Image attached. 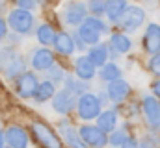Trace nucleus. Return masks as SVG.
I'll list each match as a JSON object with an SVG mask.
<instances>
[{
	"label": "nucleus",
	"instance_id": "nucleus-1",
	"mask_svg": "<svg viewBox=\"0 0 160 148\" xmlns=\"http://www.w3.org/2000/svg\"><path fill=\"white\" fill-rule=\"evenodd\" d=\"M104 32H108L106 30V24L99 17H88L78 28V35L84 39L86 44L99 43V37H101V34H104Z\"/></svg>",
	"mask_w": 160,
	"mask_h": 148
},
{
	"label": "nucleus",
	"instance_id": "nucleus-2",
	"mask_svg": "<svg viewBox=\"0 0 160 148\" xmlns=\"http://www.w3.org/2000/svg\"><path fill=\"white\" fill-rule=\"evenodd\" d=\"M32 133H34V141L41 148H63L60 137L43 122H34L32 124Z\"/></svg>",
	"mask_w": 160,
	"mask_h": 148
},
{
	"label": "nucleus",
	"instance_id": "nucleus-3",
	"mask_svg": "<svg viewBox=\"0 0 160 148\" xmlns=\"http://www.w3.org/2000/svg\"><path fill=\"white\" fill-rule=\"evenodd\" d=\"M77 109H78V117L82 120H91V118L101 115V100L95 95L86 93V95H82L78 98Z\"/></svg>",
	"mask_w": 160,
	"mask_h": 148
},
{
	"label": "nucleus",
	"instance_id": "nucleus-4",
	"mask_svg": "<svg viewBox=\"0 0 160 148\" xmlns=\"http://www.w3.org/2000/svg\"><path fill=\"white\" fill-rule=\"evenodd\" d=\"M9 26L17 34H28L34 28V15L30 13V9L17 7L9 13Z\"/></svg>",
	"mask_w": 160,
	"mask_h": 148
},
{
	"label": "nucleus",
	"instance_id": "nucleus-5",
	"mask_svg": "<svg viewBox=\"0 0 160 148\" xmlns=\"http://www.w3.org/2000/svg\"><path fill=\"white\" fill-rule=\"evenodd\" d=\"M80 135H82V139L86 141V145L91 148H102L108 145V137H106V132L104 130H101L99 126H89V124H86V126H82L78 130Z\"/></svg>",
	"mask_w": 160,
	"mask_h": 148
},
{
	"label": "nucleus",
	"instance_id": "nucleus-6",
	"mask_svg": "<svg viewBox=\"0 0 160 148\" xmlns=\"http://www.w3.org/2000/svg\"><path fill=\"white\" fill-rule=\"evenodd\" d=\"M143 19H145L143 9H140L138 6H130V7L125 9L123 17L119 19V26H121V30H125V32H136L142 26Z\"/></svg>",
	"mask_w": 160,
	"mask_h": 148
},
{
	"label": "nucleus",
	"instance_id": "nucleus-7",
	"mask_svg": "<svg viewBox=\"0 0 160 148\" xmlns=\"http://www.w3.org/2000/svg\"><path fill=\"white\" fill-rule=\"evenodd\" d=\"M88 7L82 4V2H67L65 6H63V11H62V15H63V21L67 22V24H71V26H80L88 17Z\"/></svg>",
	"mask_w": 160,
	"mask_h": 148
},
{
	"label": "nucleus",
	"instance_id": "nucleus-8",
	"mask_svg": "<svg viewBox=\"0 0 160 148\" xmlns=\"http://www.w3.org/2000/svg\"><path fill=\"white\" fill-rule=\"evenodd\" d=\"M38 87H39L38 78H36V74H32V72H22V76L17 80V95L22 96V98L34 96Z\"/></svg>",
	"mask_w": 160,
	"mask_h": 148
},
{
	"label": "nucleus",
	"instance_id": "nucleus-9",
	"mask_svg": "<svg viewBox=\"0 0 160 148\" xmlns=\"http://www.w3.org/2000/svg\"><path fill=\"white\" fill-rule=\"evenodd\" d=\"M77 104H78V100H77L75 95H73L71 91H67V89H63V91H60L58 95H54V100H52L54 109L58 111V113H62V115L73 111V108H75Z\"/></svg>",
	"mask_w": 160,
	"mask_h": 148
},
{
	"label": "nucleus",
	"instance_id": "nucleus-10",
	"mask_svg": "<svg viewBox=\"0 0 160 148\" xmlns=\"http://www.w3.org/2000/svg\"><path fill=\"white\" fill-rule=\"evenodd\" d=\"M6 143L11 148H26L28 146V135L21 126H9L6 130Z\"/></svg>",
	"mask_w": 160,
	"mask_h": 148
},
{
	"label": "nucleus",
	"instance_id": "nucleus-11",
	"mask_svg": "<svg viewBox=\"0 0 160 148\" xmlns=\"http://www.w3.org/2000/svg\"><path fill=\"white\" fill-rule=\"evenodd\" d=\"M143 48L149 54L160 52V26L158 24H149L145 34H143Z\"/></svg>",
	"mask_w": 160,
	"mask_h": 148
},
{
	"label": "nucleus",
	"instance_id": "nucleus-12",
	"mask_svg": "<svg viewBox=\"0 0 160 148\" xmlns=\"http://www.w3.org/2000/svg\"><path fill=\"white\" fill-rule=\"evenodd\" d=\"M143 113L147 117V122L153 128H160V102L155 100V96L143 98Z\"/></svg>",
	"mask_w": 160,
	"mask_h": 148
},
{
	"label": "nucleus",
	"instance_id": "nucleus-13",
	"mask_svg": "<svg viewBox=\"0 0 160 148\" xmlns=\"http://www.w3.org/2000/svg\"><path fill=\"white\" fill-rule=\"evenodd\" d=\"M54 65V54L47 48H39L32 56V67L36 71H48Z\"/></svg>",
	"mask_w": 160,
	"mask_h": 148
},
{
	"label": "nucleus",
	"instance_id": "nucleus-14",
	"mask_svg": "<svg viewBox=\"0 0 160 148\" xmlns=\"http://www.w3.org/2000/svg\"><path fill=\"white\" fill-rule=\"evenodd\" d=\"M106 93L114 102H121L130 95V85L127 81H123V80H116V81H110Z\"/></svg>",
	"mask_w": 160,
	"mask_h": 148
},
{
	"label": "nucleus",
	"instance_id": "nucleus-15",
	"mask_svg": "<svg viewBox=\"0 0 160 148\" xmlns=\"http://www.w3.org/2000/svg\"><path fill=\"white\" fill-rule=\"evenodd\" d=\"M60 128H62V132H63L65 143H67L71 148H86V141L82 139L80 132H77V130H75L71 124H67V122H62V124H60Z\"/></svg>",
	"mask_w": 160,
	"mask_h": 148
},
{
	"label": "nucleus",
	"instance_id": "nucleus-16",
	"mask_svg": "<svg viewBox=\"0 0 160 148\" xmlns=\"http://www.w3.org/2000/svg\"><path fill=\"white\" fill-rule=\"evenodd\" d=\"M75 69H77V76L84 81H88L95 76V65L88 56H80L75 63Z\"/></svg>",
	"mask_w": 160,
	"mask_h": 148
},
{
	"label": "nucleus",
	"instance_id": "nucleus-17",
	"mask_svg": "<svg viewBox=\"0 0 160 148\" xmlns=\"http://www.w3.org/2000/svg\"><path fill=\"white\" fill-rule=\"evenodd\" d=\"M75 46H77V43L73 41V37L69 35V34H65V32H60L56 35V39H54V48L60 54H63V56H71L73 50H75Z\"/></svg>",
	"mask_w": 160,
	"mask_h": 148
},
{
	"label": "nucleus",
	"instance_id": "nucleus-18",
	"mask_svg": "<svg viewBox=\"0 0 160 148\" xmlns=\"http://www.w3.org/2000/svg\"><path fill=\"white\" fill-rule=\"evenodd\" d=\"M127 9V0H108L106 2V17L110 22H119V19L123 17Z\"/></svg>",
	"mask_w": 160,
	"mask_h": 148
},
{
	"label": "nucleus",
	"instance_id": "nucleus-19",
	"mask_svg": "<svg viewBox=\"0 0 160 148\" xmlns=\"http://www.w3.org/2000/svg\"><path fill=\"white\" fill-rule=\"evenodd\" d=\"M88 58L93 61L95 67H104V65H106V59H108V48H106L104 44H95V46L89 50Z\"/></svg>",
	"mask_w": 160,
	"mask_h": 148
},
{
	"label": "nucleus",
	"instance_id": "nucleus-20",
	"mask_svg": "<svg viewBox=\"0 0 160 148\" xmlns=\"http://www.w3.org/2000/svg\"><path fill=\"white\" fill-rule=\"evenodd\" d=\"M116 124H118V113H116V111H104V113L99 115L97 126H99L101 130H104L106 133L112 132V130L116 128Z\"/></svg>",
	"mask_w": 160,
	"mask_h": 148
},
{
	"label": "nucleus",
	"instance_id": "nucleus-21",
	"mask_svg": "<svg viewBox=\"0 0 160 148\" xmlns=\"http://www.w3.org/2000/svg\"><path fill=\"white\" fill-rule=\"evenodd\" d=\"M52 96H54V83L52 81H43V83H39V87L34 95V100L36 102H47Z\"/></svg>",
	"mask_w": 160,
	"mask_h": 148
},
{
	"label": "nucleus",
	"instance_id": "nucleus-22",
	"mask_svg": "<svg viewBox=\"0 0 160 148\" xmlns=\"http://www.w3.org/2000/svg\"><path fill=\"white\" fill-rule=\"evenodd\" d=\"M110 46L116 48L121 54H125V52L130 50V39L125 37V34H114V35L110 37Z\"/></svg>",
	"mask_w": 160,
	"mask_h": 148
},
{
	"label": "nucleus",
	"instance_id": "nucleus-23",
	"mask_svg": "<svg viewBox=\"0 0 160 148\" xmlns=\"http://www.w3.org/2000/svg\"><path fill=\"white\" fill-rule=\"evenodd\" d=\"M101 78L104 81H116V80H121V69L116 65V63H106L102 69H101Z\"/></svg>",
	"mask_w": 160,
	"mask_h": 148
},
{
	"label": "nucleus",
	"instance_id": "nucleus-24",
	"mask_svg": "<svg viewBox=\"0 0 160 148\" xmlns=\"http://www.w3.org/2000/svg\"><path fill=\"white\" fill-rule=\"evenodd\" d=\"M38 39H39L41 44H54V28L50 24H41L39 30H38Z\"/></svg>",
	"mask_w": 160,
	"mask_h": 148
},
{
	"label": "nucleus",
	"instance_id": "nucleus-25",
	"mask_svg": "<svg viewBox=\"0 0 160 148\" xmlns=\"http://www.w3.org/2000/svg\"><path fill=\"white\" fill-rule=\"evenodd\" d=\"M82 81H84V80H80L78 76H77V78L67 76V78H65V89H67V91H71L73 95H80V93H84V91L88 89Z\"/></svg>",
	"mask_w": 160,
	"mask_h": 148
},
{
	"label": "nucleus",
	"instance_id": "nucleus-26",
	"mask_svg": "<svg viewBox=\"0 0 160 148\" xmlns=\"http://www.w3.org/2000/svg\"><path fill=\"white\" fill-rule=\"evenodd\" d=\"M88 7H89V11H91L95 17H99V15H102V13L106 11V2H104V0H89Z\"/></svg>",
	"mask_w": 160,
	"mask_h": 148
},
{
	"label": "nucleus",
	"instance_id": "nucleus-27",
	"mask_svg": "<svg viewBox=\"0 0 160 148\" xmlns=\"http://www.w3.org/2000/svg\"><path fill=\"white\" fill-rule=\"evenodd\" d=\"M22 71H24V61H22L21 58H17V59L11 63V67L6 71V76H8V78H15L17 74H21Z\"/></svg>",
	"mask_w": 160,
	"mask_h": 148
},
{
	"label": "nucleus",
	"instance_id": "nucleus-28",
	"mask_svg": "<svg viewBox=\"0 0 160 148\" xmlns=\"http://www.w3.org/2000/svg\"><path fill=\"white\" fill-rule=\"evenodd\" d=\"M149 69H151V72L160 76V52L157 54H153V58L149 59Z\"/></svg>",
	"mask_w": 160,
	"mask_h": 148
},
{
	"label": "nucleus",
	"instance_id": "nucleus-29",
	"mask_svg": "<svg viewBox=\"0 0 160 148\" xmlns=\"http://www.w3.org/2000/svg\"><path fill=\"white\" fill-rule=\"evenodd\" d=\"M158 145H160V137L155 139V135H149V137L143 139V143L140 145V148H157Z\"/></svg>",
	"mask_w": 160,
	"mask_h": 148
},
{
	"label": "nucleus",
	"instance_id": "nucleus-30",
	"mask_svg": "<svg viewBox=\"0 0 160 148\" xmlns=\"http://www.w3.org/2000/svg\"><path fill=\"white\" fill-rule=\"evenodd\" d=\"M125 139H127L125 132H114V135L110 137V145H114V146H121V145L125 143Z\"/></svg>",
	"mask_w": 160,
	"mask_h": 148
},
{
	"label": "nucleus",
	"instance_id": "nucleus-31",
	"mask_svg": "<svg viewBox=\"0 0 160 148\" xmlns=\"http://www.w3.org/2000/svg\"><path fill=\"white\" fill-rule=\"evenodd\" d=\"M48 76L52 78V81H60V80L63 78V72H62V69H60V67L52 65V67L48 69Z\"/></svg>",
	"mask_w": 160,
	"mask_h": 148
},
{
	"label": "nucleus",
	"instance_id": "nucleus-32",
	"mask_svg": "<svg viewBox=\"0 0 160 148\" xmlns=\"http://www.w3.org/2000/svg\"><path fill=\"white\" fill-rule=\"evenodd\" d=\"M36 2L38 0H17V6L22 7V9H32L36 6Z\"/></svg>",
	"mask_w": 160,
	"mask_h": 148
},
{
	"label": "nucleus",
	"instance_id": "nucleus-33",
	"mask_svg": "<svg viewBox=\"0 0 160 148\" xmlns=\"http://www.w3.org/2000/svg\"><path fill=\"white\" fill-rule=\"evenodd\" d=\"M121 148H140V145H138V141H136V139L127 137V139H125V143L121 145Z\"/></svg>",
	"mask_w": 160,
	"mask_h": 148
},
{
	"label": "nucleus",
	"instance_id": "nucleus-34",
	"mask_svg": "<svg viewBox=\"0 0 160 148\" xmlns=\"http://www.w3.org/2000/svg\"><path fill=\"white\" fill-rule=\"evenodd\" d=\"M6 34H8V26H6V21H4V19H0V41L6 37Z\"/></svg>",
	"mask_w": 160,
	"mask_h": 148
},
{
	"label": "nucleus",
	"instance_id": "nucleus-35",
	"mask_svg": "<svg viewBox=\"0 0 160 148\" xmlns=\"http://www.w3.org/2000/svg\"><path fill=\"white\" fill-rule=\"evenodd\" d=\"M153 93H155V96L160 98V80H157V81L153 83Z\"/></svg>",
	"mask_w": 160,
	"mask_h": 148
},
{
	"label": "nucleus",
	"instance_id": "nucleus-36",
	"mask_svg": "<svg viewBox=\"0 0 160 148\" xmlns=\"http://www.w3.org/2000/svg\"><path fill=\"white\" fill-rule=\"evenodd\" d=\"M4 139H6V135L0 132V148H4Z\"/></svg>",
	"mask_w": 160,
	"mask_h": 148
},
{
	"label": "nucleus",
	"instance_id": "nucleus-37",
	"mask_svg": "<svg viewBox=\"0 0 160 148\" xmlns=\"http://www.w3.org/2000/svg\"><path fill=\"white\" fill-rule=\"evenodd\" d=\"M9 148H11V146H9Z\"/></svg>",
	"mask_w": 160,
	"mask_h": 148
}]
</instances>
